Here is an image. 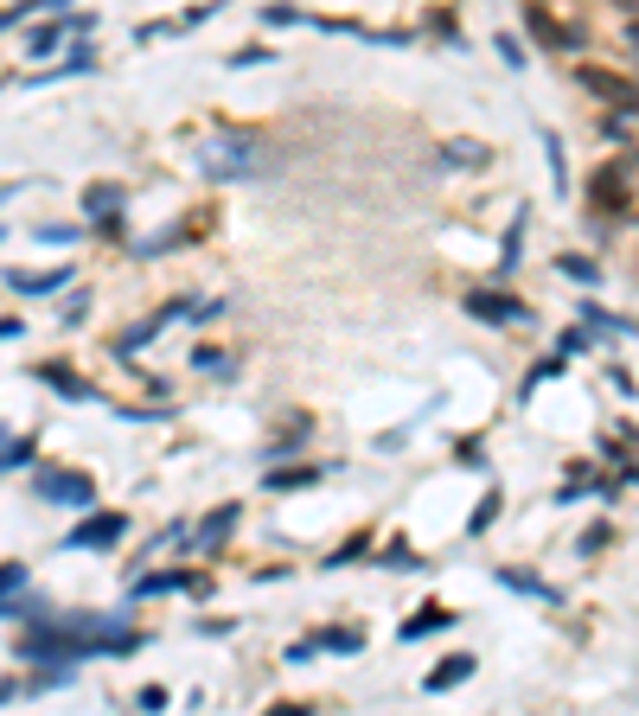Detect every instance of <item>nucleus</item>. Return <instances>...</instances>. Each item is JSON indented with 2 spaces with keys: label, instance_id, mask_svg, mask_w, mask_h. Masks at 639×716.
I'll return each instance as SVG.
<instances>
[{
  "label": "nucleus",
  "instance_id": "nucleus-1",
  "mask_svg": "<svg viewBox=\"0 0 639 716\" xmlns=\"http://www.w3.org/2000/svg\"><path fill=\"white\" fill-rule=\"evenodd\" d=\"M141 634L128 627V614L122 607H103V614H45L33 621V634H20L13 640V659H38V666H52V659H122V652H135Z\"/></svg>",
  "mask_w": 639,
  "mask_h": 716
},
{
  "label": "nucleus",
  "instance_id": "nucleus-2",
  "mask_svg": "<svg viewBox=\"0 0 639 716\" xmlns=\"http://www.w3.org/2000/svg\"><path fill=\"white\" fill-rule=\"evenodd\" d=\"M192 167L205 173V180H250V173H263V141L256 135H212L205 148L192 154Z\"/></svg>",
  "mask_w": 639,
  "mask_h": 716
},
{
  "label": "nucleus",
  "instance_id": "nucleus-3",
  "mask_svg": "<svg viewBox=\"0 0 639 716\" xmlns=\"http://www.w3.org/2000/svg\"><path fill=\"white\" fill-rule=\"evenodd\" d=\"M33 487H38V499L71 505V512H90V505H96V480H90V474H71V467H38Z\"/></svg>",
  "mask_w": 639,
  "mask_h": 716
},
{
  "label": "nucleus",
  "instance_id": "nucleus-4",
  "mask_svg": "<svg viewBox=\"0 0 639 716\" xmlns=\"http://www.w3.org/2000/svg\"><path fill=\"white\" fill-rule=\"evenodd\" d=\"M122 537H128V519H122V512H90L77 531H65L58 550H110V544H122Z\"/></svg>",
  "mask_w": 639,
  "mask_h": 716
},
{
  "label": "nucleus",
  "instance_id": "nucleus-5",
  "mask_svg": "<svg viewBox=\"0 0 639 716\" xmlns=\"http://www.w3.org/2000/svg\"><path fill=\"white\" fill-rule=\"evenodd\" d=\"M467 314L487 320V327H525L530 320V307L512 302V295H499V288H473V295H467Z\"/></svg>",
  "mask_w": 639,
  "mask_h": 716
},
{
  "label": "nucleus",
  "instance_id": "nucleus-6",
  "mask_svg": "<svg viewBox=\"0 0 639 716\" xmlns=\"http://www.w3.org/2000/svg\"><path fill=\"white\" fill-rule=\"evenodd\" d=\"M122 205H128V192L115 186V180H96V186H83V218L90 225H122Z\"/></svg>",
  "mask_w": 639,
  "mask_h": 716
},
{
  "label": "nucleus",
  "instance_id": "nucleus-7",
  "mask_svg": "<svg viewBox=\"0 0 639 716\" xmlns=\"http://www.w3.org/2000/svg\"><path fill=\"white\" fill-rule=\"evenodd\" d=\"M7 288L13 295H58V288H71V269H7Z\"/></svg>",
  "mask_w": 639,
  "mask_h": 716
},
{
  "label": "nucleus",
  "instance_id": "nucleus-8",
  "mask_svg": "<svg viewBox=\"0 0 639 716\" xmlns=\"http://www.w3.org/2000/svg\"><path fill=\"white\" fill-rule=\"evenodd\" d=\"M180 589L205 595L212 582H205V576H186V569H160V576H141V582H135V595H180Z\"/></svg>",
  "mask_w": 639,
  "mask_h": 716
},
{
  "label": "nucleus",
  "instance_id": "nucleus-9",
  "mask_svg": "<svg viewBox=\"0 0 639 716\" xmlns=\"http://www.w3.org/2000/svg\"><path fill=\"white\" fill-rule=\"evenodd\" d=\"M473 666H480L473 652H448V659H442V666H435V672L422 679V691H454V684H467V679H473Z\"/></svg>",
  "mask_w": 639,
  "mask_h": 716
},
{
  "label": "nucleus",
  "instance_id": "nucleus-10",
  "mask_svg": "<svg viewBox=\"0 0 639 716\" xmlns=\"http://www.w3.org/2000/svg\"><path fill=\"white\" fill-rule=\"evenodd\" d=\"M582 83H589V90H602V103H614V110H639V90H634V83H627V77L582 71Z\"/></svg>",
  "mask_w": 639,
  "mask_h": 716
},
{
  "label": "nucleus",
  "instance_id": "nucleus-11",
  "mask_svg": "<svg viewBox=\"0 0 639 716\" xmlns=\"http://www.w3.org/2000/svg\"><path fill=\"white\" fill-rule=\"evenodd\" d=\"M38 377H45V384H52L58 397H71V404H96V390H90V384H83V377H77L71 365H38Z\"/></svg>",
  "mask_w": 639,
  "mask_h": 716
},
{
  "label": "nucleus",
  "instance_id": "nucleus-12",
  "mask_svg": "<svg viewBox=\"0 0 639 716\" xmlns=\"http://www.w3.org/2000/svg\"><path fill=\"white\" fill-rule=\"evenodd\" d=\"M525 26H530L537 38H544L550 52H575V33H569V26H557V20H550L544 7H525Z\"/></svg>",
  "mask_w": 639,
  "mask_h": 716
},
{
  "label": "nucleus",
  "instance_id": "nucleus-13",
  "mask_svg": "<svg viewBox=\"0 0 639 716\" xmlns=\"http://www.w3.org/2000/svg\"><path fill=\"white\" fill-rule=\"evenodd\" d=\"M448 621H454L448 607H422V614H410V621L397 627V640H403V646H410V640H429V634H442Z\"/></svg>",
  "mask_w": 639,
  "mask_h": 716
},
{
  "label": "nucleus",
  "instance_id": "nucleus-14",
  "mask_svg": "<svg viewBox=\"0 0 639 716\" xmlns=\"http://www.w3.org/2000/svg\"><path fill=\"white\" fill-rule=\"evenodd\" d=\"M230 531H237V505H218V512H212V519L198 525V550H218Z\"/></svg>",
  "mask_w": 639,
  "mask_h": 716
},
{
  "label": "nucleus",
  "instance_id": "nucleus-15",
  "mask_svg": "<svg viewBox=\"0 0 639 716\" xmlns=\"http://www.w3.org/2000/svg\"><path fill=\"white\" fill-rule=\"evenodd\" d=\"M71 20H65V26H38L33 38H26V52H33V58H52V52H58V45H71Z\"/></svg>",
  "mask_w": 639,
  "mask_h": 716
},
{
  "label": "nucleus",
  "instance_id": "nucleus-16",
  "mask_svg": "<svg viewBox=\"0 0 639 716\" xmlns=\"http://www.w3.org/2000/svg\"><path fill=\"white\" fill-rule=\"evenodd\" d=\"M582 320H589L595 333H614V340H620V333H634V320H620V314H607L602 302H582Z\"/></svg>",
  "mask_w": 639,
  "mask_h": 716
},
{
  "label": "nucleus",
  "instance_id": "nucleus-17",
  "mask_svg": "<svg viewBox=\"0 0 639 716\" xmlns=\"http://www.w3.org/2000/svg\"><path fill=\"white\" fill-rule=\"evenodd\" d=\"M45 7H52V13H71V0H20V7H7V13H0V33H7V26H20V20H33V13H45Z\"/></svg>",
  "mask_w": 639,
  "mask_h": 716
},
{
  "label": "nucleus",
  "instance_id": "nucleus-18",
  "mask_svg": "<svg viewBox=\"0 0 639 716\" xmlns=\"http://www.w3.org/2000/svg\"><path fill=\"white\" fill-rule=\"evenodd\" d=\"M320 652H365V634L358 627H327V634H313Z\"/></svg>",
  "mask_w": 639,
  "mask_h": 716
},
{
  "label": "nucleus",
  "instance_id": "nucleus-19",
  "mask_svg": "<svg viewBox=\"0 0 639 716\" xmlns=\"http://www.w3.org/2000/svg\"><path fill=\"white\" fill-rule=\"evenodd\" d=\"M518 257H525V212L512 218V230H505V250H499V275H512L518 269Z\"/></svg>",
  "mask_w": 639,
  "mask_h": 716
},
{
  "label": "nucleus",
  "instance_id": "nucleus-20",
  "mask_svg": "<svg viewBox=\"0 0 639 716\" xmlns=\"http://www.w3.org/2000/svg\"><path fill=\"white\" fill-rule=\"evenodd\" d=\"M26 461H33V435H0V474H13Z\"/></svg>",
  "mask_w": 639,
  "mask_h": 716
},
{
  "label": "nucleus",
  "instance_id": "nucleus-21",
  "mask_svg": "<svg viewBox=\"0 0 639 716\" xmlns=\"http://www.w3.org/2000/svg\"><path fill=\"white\" fill-rule=\"evenodd\" d=\"M499 582H505V589H518V595H537V602H557V595H550L530 569H499Z\"/></svg>",
  "mask_w": 639,
  "mask_h": 716
},
{
  "label": "nucleus",
  "instance_id": "nucleus-22",
  "mask_svg": "<svg viewBox=\"0 0 639 716\" xmlns=\"http://www.w3.org/2000/svg\"><path fill=\"white\" fill-rule=\"evenodd\" d=\"M595 205H602V212H627V186H620L614 173H595Z\"/></svg>",
  "mask_w": 639,
  "mask_h": 716
},
{
  "label": "nucleus",
  "instance_id": "nucleus-23",
  "mask_svg": "<svg viewBox=\"0 0 639 716\" xmlns=\"http://www.w3.org/2000/svg\"><path fill=\"white\" fill-rule=\"evenodd\" d=\"M313 480H320V467H275V474H269V487H275V492H288V487H313Z\"/></svg>",
  "mask_w": 639,
  "mask_h": 716
},
{
  "label": "nucleus",
  "instance_id": "nucleus-24",
  "mask_svg": "<svg viewBox=\"0 0 639 716\" xmlns=\"http://www.w3.org/2000/svg\"><path fill=\"white\" fill-rule=\"evenodd\" d=\"M192 365H198V372H212V377H230V372H237L218 345H198V352H192Z\"/></svg>",
  "mask_w": 639,
  "mask_h": 716
},
{
  "label": "nucleus",
  "instance_id": "nucleus-25",
  "mask_svg": "<svg viewBox=\"0 0 639 716\" xmlns=\"http://www.w3.org/2000/svg\"><path fill=\"white\" fill-rule=\"evenodd\" d=\"M442 160H448V167H480V160H487V148H480V141H448V154H442Z\"/></svg>",
  "mask_w": 639,
  "mask_h": 716
},
{
  "label": "nucleus",
  "instance_id": "nucleus-26",
  "mask_svg": "<svg viewBox=\"0 0 639 716\" xmlns=\"http://www.w3.org/2000/svg\"><path fill=\"white\" fill-rule=\"evenodd\" d=\"M26 589V564H0V607Z\"/></svg>",
  "mask_w": 639,
  "mask_h": 716
},
{
  "label": "nucleus",
  "instance_id": "nucleus-27",
  "mask_svg": "<svg viewBox=\"0 0 639 716\" xmlns=\"http://www.w3.org/2000/svg\"><path fill=\"white\" fill-rule=\"evenodd\" d=\"M557 269H563L569 282H602V269L589 263V257H557Z\"/></svg>",
  "mask_w": 639,
  "mask_h": 716
},
{
  "label": "nucleus",
  "instance_id": "nucleus-28",
  "mask_svg": "<svg viewBox=\"0 0 639 716\" xmlns=\"http://www.w3.org/2000/svg\"><path fill=\"white\" fill-rule=\"evenodd\" d=\"M384 564H390V569H422V557H415L410 544H390V550H384Z\"/></svg>",
  "mask_w": 639,
  "mask_h": 716
},
{
  "label": "nucleus",
  "instance_id": "nucleus-29",
  "mask_svg": "<svg viewBox=\"0 0 639 716\" xmlns=\"http://www.w3.org/2000/svg\"><path fill=\"white\" fill-rule=\"evenodd\" d=\"M313 659H320V640H313V634L288 646V666H313Z\"/></svg>",
  "mask_w": 639,
  "mask_h": 716
},
{
  "label": "nucleus",
  "instance_id": "nucleus-30",
  "mask_svg": "<svg viewBox=\"0 0 639 716\" xmlns=\"http://www.w3.org/2000/svg\"><path fill=\"white\" fill-rule=\"evenodd\" d=\"M492 45H499V58H505V65H512V71H518V65H525V45H518V38H512V33H499V38H492Z\"/></svg>",
  "mask_w": 639,
  "mask_h": 716
},
{
  "label": "nucleus",
  "instance_id": "nucleus-31",
  "mask_svg": "<svg viewBox=\"0 0 639 716\" xmlns=\"http://www.w3.org/2000/svg\"><path fill=\"white\" fill-rule=\"evenodd\" d=\"M365 550H372V544H365V537H352V544H339V557H327V569H339V564H358Z\"/></svg>",
  "mask_w": 639,
  "mask_h": 716
},
{
  "label": "nucleus",
  "instance_id": "nucleus-32",
  "mask_svg": "<svg viewBox=\"0 0 639 716\" xmlns=\"http://www.w3.org/2000/svg\"><path fill=\"white\" fill-rule=\"evenodd\" d=\"M602 544H607V525H589V531H582V537H575V550H582V557H595Z\"/></svg>",
  "mask_w": 639,
  "mask_h": 716
},
{
  "label": "nucleus",
  "instance_id": "nucleus-33",
  "mask_svg": "<svg viewBox=\"0 0 639 716\" xmlns=\"http://www.w3.org/2000/svg\"><path fill=\"white\" fill-rule=\"evenodd\" d=\"M499 505H505V499H499V492H487V499H480V512H473V531H487L492 519H499Z\"/></svg>",
  "mask_w": 639,
  "mask_h": 716
},
{
  "label": "nucleus",
  "instance_id": "nucleus-34",
  "mask_svg": "<svg viewBox=\"0 0 639 716\" xmlns=\"http://www.w3.org/2000/svg\"><path fill=\"white\" fill-rule=\"evenodd\" d=\"M38 243H77V225H38Z\"/></svg>",
  "mask_w": 639,
  "mask_h": 716
},
{
  "label": "nucleus",
  "instance_id": "nucleus-35",
  "mask_svg": "<svg viewBox=\"0 0 639 716\" xmlns=\"http://www.w3.org/2000/svg\"><path fill=\"white\" fill-rule=\"evenodd\" d=\"M83 314H90V295H71L65 302V327H83Z\"/></svg>",
  "mask_w": 639,
  "mask_h": 716
},
{
  "label": "nucleus",
  "instance_id": "nucleus-36",
  "mask_svg": "<svg viewBox=\"0 0 639 716\" xmlns=\"http://www.w3.org/2000/svg\"><path fill=\"white\" fill-rule=\"evenodd\" d=\"M135 704H141V711H167V691H160V684H148V691H141Z\"/></svg>",
  "mask_w": 639,
  "mask_h": 716
},
{
  "label": "nucleus",
  "instance_id": "nucleus-37",
  "mask_svg": "<svg viewBox=\"0 0 639 716\" xmlns=\"http://www.w3.org/2000/svg\"><path fill=\"white\" fill-rule=\"evenodd\" d=\"M0 340H20V320H0Z\"/></svg>",
  "mask_w": 639,
  "mask_h": 716
},
{
  "label": "nucleus",
  "instance_id": "nucleus-38",
  "mask_svg": "<svg viewBox=\"0 0 639 716\" xmlns=\"http://www.w3.org/2000/svg\"><path fill=\"white\" fill-rule=\"evenodd\" d=\"M627 38H634V52H639V26H634V33H627Z\"/></svg>",
  "mask_w": 639,
  "mask_h": 716
},
{
  "label": "nucleus",
  "instance_id": "nucleus-39",
  "mask_svg": "<svg viewBox=\"0 0 639 716\" xmlns=\"http://www.w3.org/2000/svg\"><path fill=\"white\" fill-rule=\"evenodd\" d=\"M7 192H13V186H7ZM7 192H0V198H7Z\"/></svg>",
  "mask_w": 639,
  "mask_h": 716
}]
</instances>
